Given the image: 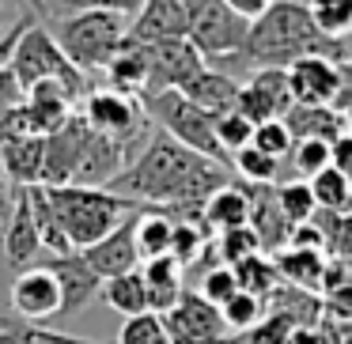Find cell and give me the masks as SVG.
<instances>
[{
  "mask_svg": "<svg viewBox=\"0 0 352 344\" xmlns=\"http://www.w3.org/2000/svg\"><path fill=\"white\" fill-rule=\"evenodd\" d=\"M344 46H349V38H322L307 8H299L292 0H276L265 16L250 23L243 54L235 57V65H246L254 72L288 69L299 57H329V61L341 65Z\"/></svg>",
  "mask_w": 352,
  "mask_h": 344,
  "instance_id": "obj_1",
  "label": "cell"
},
{
  "mask_svg": "<svg viewBox=\"0 0 352 344\" xmlns=\"http://www.w3.org/2000/svg\"><path fill=\"white\" fill-rule=\"evenodd\" d=\"M46 197L65 227V238H69V246L76 253L102 242L110 231L129 220L133 208H140L137 200L122 197L114 190H87V185H57V190L46 185Z\"/></svg>",
  "mask_w": 352,
  "mask_h": 344,
  "instance_id": "obj_2",
  "label": "cell"
},
{
  "mask_svg": "<svg viewBox=\"0 0 352 344\" xmlns=\"http://www.w3.org/2000/svg\"><path fill=\"white\" fill-rule=\"evenodd\" d=\"M54 42L61 54L76 65L80 72H107L110 61L125 49L129 42V27L125 19L107 16V12H69L50 27Z\"/></svg>",
  "mask_w": 352,
  "mask_h": 344,
  "instance_id": "obj_3",
  "label": "cell"
},
{
  "mask_svg": "<svg viewBox=\"0 0 352 344\" xmlns=\"http://www.w3.org/2000/svg\"><path fill=\"white\" fill-rule=\"evenodd\" d=\"M140 102H144L148 122L160 133H167L182 148H190V152H197V155H205V159H212V163L231 170V155L216 140V117L212 114L193 106L182 91H163V95H152V99H140Z\"/></svg>",
  "mask_w": 352,
  "mask_h": 344,
  "instance_id": "obj_4",
  "label": "cell"
},
{
  "mask_svg": "<svg viewBox=\"0 0 352 344\" xmlns=\"http://www.w3.org/2000/svg\"><path fill=\"white\" fill-rule=\"evenodd\" d=\"M8 69L16 72V80L23 84V91H31L34 84H61L76 102L87 95V76L61 54V46L54 42L50 27H38V23L27 27V34L19 38Z\"/></svg>",
  "mask_w": 352,
  "mask_h": 344,
  "instance_id": "obj_5",
  "label": "cell"
},
{
  "mask_svg": "<svg viewBox=\"0 0 352 344\" xmlns=\"http://www.w3.org/2000/svg\"><path fill=\"white\" fill-rule=\"evenodd\" d=\"M80 117L87 122L91 133H99V137L122 144L125 152H129V159H133V152H137V144H148L152 133H155L152 122H148V114H144V102L133 99V95L110 91V87H102V91H87Z\"/></svg>",
  "mask_w": 352,
  "mask_h": 344,
  "instance_id": "obj_6",
  "label": "cell"
},
{
  "mask_svg": "<svg viewBox=\"0 0 352 344\" xmlns=\"http://www.w3.org/2000/svg\"><path fill=\"white\" fill-rule=\"evenodd\" d=\"M186 19H190V46L205 61H231L243 54V42L250 23L239 19L223 0H182Z\"/></svg>",
  "mask_w": 352,
  "mask_h": 344,
  "instance_id": "obj_7",
  "label": "cell"
},
{
  "mask_svg": "<svg viewBox=\"0 0 352 344\" xmlns=\"http://www.w3.org/2000/svg\"><path fill=\"white\" fill-rule=\"evenodd\" d=\"M163 329H167L170 344H223L228 341V325L220 318V306L201 299L197 291H186L182 303L170 314H163Z\"/></svg>",
  "mask_w": 352,
  "mask_h": 344,
  "instance_id": "obj_8",
  "label": "cell"
},
{
  "mask_svg": "<svg viewBox=\"0 0 352 344\" xmlns=\"http://www.w3.org/2000/svg\"><path fill=\"white\" fill-rule=\"evenodd\" d=\"M148 49V65H152V80H148V95H163V91H182L197 72H205V57L190 46V38L178 42H155Z\"/></svg>",
  "mask_w": 352,
  "mask_h": 344,
  "instance_id": "obj_9",
  "label": "cell"
},
{
  "mask_svg": "<svg viewBox=\"0 0 352 344\" xmlns=\"http://www.w3.org/2000/svg\"><path fill=\"white\" fill-rule=\"evenodd\" d=\"M34 265H42V268L54 273L57 288H61V314H80L102 295L99 273H95V268L84 261V253H76V250L61 253V257H50L46 253V257L34 261Z\"/></svg>",
  "mask_w": 352,
  "mask_h": 344,
  "instance_id": "obj_10",
  "label": "cell"
},
{
  "mask_svg": "<svg viewBox=\"0 0 352 344\" xmlns=\"http://www.w3.org/2000/svg\"><path fill=\"white\" fill-rule=\"evenodd\" d=\"M12 310H16L19 321H31V325L57 318L61 314V288H57L54 273L42 265L23 268L12 280Z\"/></svg>",
  "mask_w": 352,
  "mask_h": 344,
  "instance_id": "obj_11",
  "label": "cell"
},
{
  "mask_svg": "<svg viewBox=\"0 0 352 344\" xmlns=\"http://www.w3.org/2000/svg\"><path fill=\"white\" fill-rule=\"evenodd\" d=\"M190 34L182 0H144V8L133 16L129 42L137 46H155V42H178Z\"/></svg>",
  "mask_w": 352,
  "mask_h": 344,
  "instance_id": "obj_12",
  "label": "cell"
},
{
  "mask_svg": "<svg viewBox=\"0 0 352 344\" xmlns=\"http://www.w3.org/2000/svg\"><path fill=\"white\" fill-rule=\"evenodd\" d=\"M243 190H246V200H250V220H246V227L258 235L261 253H280L284 246H288L292 223L284 220V212H280L276 185H250V182H243Z\"/></svg>",
  "mask_w": 352,
  "mask_h": 344,
  "instance_id": "obj_13",
  "label": "cell"
},
{
  "mask_svg": "<svg viewBox=\"0 0 352 344\" xmlns=\"http://www.w3.org/2000/svg\"><path fill=\"white\" fill-rule=\"evenodd\" d=\"M137 216V212H133ZM133 216L114 227L102 242H95L91 250H84V261L99 273V280H114V276H125V273H137L140 268V253H137V238H133Z\"/></svg>",
  "mask_w": 352,
  "mask_h": 344,
  "instance_id": "obj_14",
  "label": "cell"
},
{
  "mask_svg": "<svg viewBox=\"0 0 352 344\" xmlns=\"http://www.w3.org/2000/svg\"><path fill=\"white\" fill-rule=\"evenodd\" d=\"M23 110H27V122H31V133L46 140L57 129H65V122L76 114V99L61 84H34L27 91Z\"/></svg>",
  "mask_w": 352,
  "mask_h": 344,
  "instance_id": "obj_15",
  "label": "cell"
},
{
  "mask_svg": "<svg viewBox=\"0 0 352 344\" xmlns=\"http://www.w3.org/2000/svg\"><path fill=\"white\" fill-rule=\"evenodd\" d=\"M182 273H186V268L178 265L170 253H167V257H155V261H144L140 276H144V288H148V310H152L155 318L170 314L178 303H182V295H186Z\"/></svg>",
  "mask_w": 352,
  "mask_h": 344,
  "instance_id": "obj_16",
  "label": "cell"
},
{
  "mask_svg": "<svg viewBox=\"0 0 352 344\" xmlns=\"http://www.w3.org/2000/svg\"><path fill=\"white\" fill-rule=\"evenodd\" d=\"M38 253H42V238H38V227H34V216H31V200L19 190L12 220H8V227H4V257L16 268H31Z\"/></svg>",
  "mask_w": 352,
  "mask_h": 344,
  "instance_id": "obj_17",
  "label": "cell"
},
{
  "mask_svg": "<svg viewBox=\"0 0 352 344\" xmlns=\"http://www.w3.org/2000/svg\"><path fill=\"white\" fill-rule=\"evenodd\" d=\"M42 163H46V140L42 137H23L0 148V174L8 178L12 190H31L42 185Z\"/></svg>",
  "mask_w": 352,
  "mask_h": 344,
  "instance_id": "obj_18",
  "label": "cell"
},
{
  "mask_svg": "<svg viewBox=\"0 0 352 344\" xmlns=\"http://www.w3.org/2000/svg\"><path fill=\"white\" fill-rule=\"evenodd\" d=\"M280 122L292 133V140H326V144H337L349 133L344 114H337L333 106H299L296 102Z\"/></svg>",
  "mask_w": 352,
  "mask_h": 344,
  "instance_id": "obj_19",
  "label": "cell"
},
{
  "mask_svg": "<svg viewBox=\"0 0 352 344\" xmlns=\"http://www.w3.org/2000/svg\"><path fill=\"white\" fill-rule=\"evenodd\" d=\"M239 87H243V84H235V80H231L228 72L208 69V65H205V72H197V76H193L190 84L182 87V95L193 102V106L205 110V114L220 117V114H231V110H235V102H239Z\"/></svg>",
  "mask_w": 352,
  "mask_h": 344,
  "instance_id": "obj_20",
  "label": "cell"
},
{
  "mask_svg": "<svg viewBox=\"0 0 352 344\" xmlns=\"http://www.w3.org/2000/svg\"><path fill=\"white\" fill-rule=\"evenodd\" d=\"M110 91L133 95V99H144L148 95V80H152V65H148V49L137 42H125V49L110 61L107 69Z\"/></svg>",
  "mask_w": 352,
  "mask_h": 344,
  "instance_id": "obj_21",
  "label": "cell"
},
{
  "mask_svg": "<svg viewBox=\"0 0 352 344\" xmlns=\"http://www.w3.org/2000/svg\"><path fill=\"white\" fill-rule=\"evenodd\" d=\"M170 235H175V220L155 205H140L133 216V238H137L140 261H155L170 253Z\"/></svg>",
  "mask_w": 352,
  "mask_h": 344,
  "instance_id": "obj_22",
  "label": "cell"
},
{
  "mask_svg": "<svg viewBox=\"0 0 352 344\" xmlns=\"http://www.w3.org/2000/svg\"><path fill=\"white\" fill-rule=\"evenodd\" d=\"M326 265L329 261L314 250H292L284 246L280 253L273 257V268L280 280H288V288H299V291H322V276H326Z\"/></svg>",
  "mask_w": 352,
  "mask_h": 344,
  "instance_id": "obj_23",
  "label": "cell"
},
{
  "mask_svg": "<svg viewBox=\"0 0 352 344\" xmlns=\"http://www.w3.org/2000/svg\"><path fill=\"white\" fill-rule=\"evenodd\" d=\"M250 220V200H246V190L243 182H228L205 200V223L208 231H235V227H246Z\"/></svg>",
  "mask_w": 352,
  "mask_h": 344,
  "instance_id": "obj_24",
  "label": "cell"
},
{
  "mask_svg": "<svg viewBox=\"0 0 352 344\" xmlns=\"http://www.w3.org/2000/svg\"><path fill=\"white\" fill-rule=\"evenodd\" d=\"M102 299H107L110 310H118L122 318H140V314H152L148 310V288H144V276L137 273H125L114 276V280L102 284Z\"/></svg>",
  "mask_w": 352,
  "mask_h": 344,
  "instance_id": "obj_25",
  "label": "cell"
},
{
  "mask_svg": "<svg viewBox=\"0 0 352 344\" xmlns=\"http://www.w3.org/2000/svg\"><path fill=\"white\" fill-rule=\"evenodd\" d=\"M307 185H311L314 205H318L322 212H337V216L352 212V182L337 167H326L322 174H314Z\"/></svg>",
  "mask_w": 352,
  "mask_h": 344,
  "instance_id": "obj_26",
  "label": "cell"
},
{
  "mask_svg": "<svg viewBox=\"0 0 352 344\" xmlns=\"http://www.w3.org/2000/svg\"><path fill=\"white\" fill-rule=\"evenodd\" d=\"M208 250V223L205 220H175V235H170V257L182 268L197 265L201 253Z\"/></svg>",
  "mask_w": 352,
  "mask_h": 344,
  "instance_id": "obj_27",
  "label": "cell"
},
{
  "mask_svg": "<svg viewBox=\"0 0 352 344\" xmlns=\"http://www.w3.org/2000/svg\"><path fill=\"white\" fill-rule=\"evenodd\" d=\"M307 12L322 38H352V0H311Z\"/></svg>",
  "mask_w": 352,
  "mask_h": 344,
  "instance_id": "obj_28",
  "label": "cell"
},
{
  "mask_svg": "<svg viewBox=\"0 0 352 344\" xmlns=\"http://www.w3.org/2000/svg\"><path fill=\"white\" fill-rule=\"evenodd\" d=\"M231 273H235V284H239V291H246V295H254V299H261L265 303L269 295H273V288H276V268H273V261H265L258 253V257H246V261H239V265H231Z\"/></svg>",
  "mask_w": 352,
  "mask_h": 344,
  "instance_id": "obj_29",
  "label": "cell"
},
{
  "mask_svg": "<svg viewBox=\"0 0 352 344\" xmlns=\"http://www.w3.org/2000/svg\"><path fill=\"white\" fill-rule=\"evenodd\" d=\"M311 223L322 231V238H326V250L333 253L337 261H352V212L337 216V212H314Z\"/></svg>",
  "mask_w": 352,
  "mask_h": 344,
  "instance_id": "obj_30",
  "label": "cell"
},
{
  "mask_svg": "<svg viewBox=\"0 0 352 344\" xmlns=\"http://www.w3.org/2000/svg\"><path fill=\"white\" fill-rule=\"evenodd\" d=\"M220 318H223V325H228V336L246 333V329H254L261 318H265V303L254 299V295H246V291H235V295L220 306Z\"/></svg>",
  "mask_w": 352,
  "mask_h": 344,
  "instance_id": "obj_31",
  "label": "cell"
},
{
  "mask_svg": "<svg viewBox=\"0 0 352 344\" xmlns=\"http://www.w3.org/2000/svg\"><path fill=\"white\" fill-rule=\"evenodd\" d=\"M231 167L246 178L250 185H273L280 178V159L258 152V148H243V152L231 155Z\"/></svg>",
  "mask_w": 352,
  "mask_h": 344,
  "instance_id": "obj_32",
  "label": "cell"
},
{
  "mask_svg": "<svg viewBox=\"0 0 352 344\" xmlns=\"http://www.w3.org/2000/svg\"><path fill=\"white\" fill-rule=\"evenodd\" d=\"M276 200H280V212H284V220H288L292 227L311 223V216L318 212L314 193H311V185H307V182H284V185H276Z\"/></svg>",
  "mask_w": 352,
  "mask_h": 344,
  "instance_id": "obj_33",
  "label": "cell"
},
{
  "mask_svg": "<svg viewBox=\"0 0 352 344\" xmlns=\"http://www.w3.org/2000/svg\"><path fill=\"white\" fill-rule=\"evenodd\" d=\"M250 87H258V91L276 106L280 117L296 106V99H292V84H288V69H258V72H250Z\"/></svg>",
  "mask_w": 352,
  "mask_h": 344,
  "instance_id": "obj_34",
  "label": "cell"
},
{
  "mask_svg": "<svg viewBox=\"0 0 352 344\" xmlns=\"http://www.w3.org/2000/svg\"><path fill=\"white\" fill-rule=\"evenodd\" d=\"M288 159H292V167L311 182L314 174H322L326 167H333V144H326V140H296V148H292Z\"/></svg>",
  "mask_w": 352,
  "mask_h": 344,
  "instance_id": "obj_35",
  "label": "cell"
},
{
  "mask_svg": "<svg viewBox=\"0 0 352 344\" xmlns=\"http://www.w3.org/2000/svg\"><path fill=\"white\" fill-rule=\"evenodd\" d=\"M216 253H220V265H239V261L246 257H258L261 253V242L258 235H254L250 227H235V231H223L220 238H216Z\"/></svg>",
  "mask_w": 352,
  "mask_h": 344,
  "instance_id": "obj_36",
  "label": "cell"
},
{
  "mask_svg": "<svg viewBox=\"0 0 352 344\" xmlns=\"http://www.w3.org/2000/svg\"><path fill=\"white\" fill-rule=\"evenodd\" d=\"M292 329H296V325H292L288 318H280V314H265V318H261L254 329L228 336L223 344H284V341H288Z\"/></svg>",
  "mask_w": 352,
  "mask_h": 344,
  "instance_id": "obj_37",
  "label": "cell"
},
{
  "mask_svg": "<svg viewBox=\"0 0 352 344\" xmlns=\"http://www.w3.org/2000/svg\"><path fill=\"white\" fill-rule=\"evenodd\" d=\"M114 344H170V341H167V329H163V318L140 314V318H125Z\"/></svg>",
  "mask_w": 352,
  "mask_h": 344,
  "instance_id": "obj_38",
  "label": "cell"
},
{
  "mask_svg": "<svg viewBox=\"0 0 352 344\" xmlns=\"http://www.w3.org/2000/svg\"><path fill=\"white\" fill-rule=\"evenodd\" d=\"M216 140H220V148L228 155H235V152H243V148H250V140H254V125L246 122L243 114H220L216 117Z\"/></svg>",
  "mask_w": 352,
  "mask_h": 344,
  "instance_id": "obj_39",
  "label": "cell"
},
{
  "mask_svg": "<svg viewBox=\"0 0 352 344\" xmlns=\"http://www.w3.org/2000/svg\"><path fill=\"white\" fill-rule=\"evenodd\" d=\"M250 148L273 155V159H288L292 148H296V140H292L288 129H284V122H265V125H258V129H254Z\"/></svg>",
  "mask_w": 352,
  "mask_h": 344,
  "instance_id": "obj_40",
  "label": "cell"
},
{
  "mask_svg": "<svg viewBox=\"0 0 352 344\" xmlns=\"http://www.w3.org/2000/svg\"><path fill=\"white\" fill-rule=\"evenodd\" d=\"M235 291H239L235 273H231L228 265H212L205 276H201V291H197V295H201V299H208L212 306H223L231 295H235Z\"/></svg>",
  "mask_w": 352,
  "mask_h": 344,
  "instance_id": "obj_41",
  "label": "cell"
},
{
  "mask_svg": "<svg viewBox=\"0 0 352 344\" xmlns=\"http://www.w3.org/2000/svg\"><path fill=\"white\" fill-rule=\"evenodd\" d=\"M65 16L69 12H107V16H137L140 8H144V0H61Z\"/></svg>",
  "mask_w": 352,
  "mask_h": 344,
  "instance_id": "obj_42",
  "label": "cell"
},
{
  "mask_svg": "<svg viewBox=\"0 0 352 344\" xmlns=\"http://www.w3.org/2000/svg\"><path fill=\"white\" fill-rule=\"evenodd\" d=\"M27 102V91L23 84L16 80L12 69H0V114H8V110H19Z\"/></svg>",
  "mask_w": 352,
  "mask_h": 344,
  "instance_id": "obj_43",
  "label": "cell"
},
{
  "mask_svg": "<svg viewBox=\"0 0 352 344\" xmlns=\"http://www.w3.org/2000/svg\"><path fill=\"white\" fill-rule=\"evenodd\" d=\"M31 23H34L31 16H19L16 23L8 27V31L0 34V69H8V65H12V54H16L19 38H23V34H27V27H31Z\"/></svg>",
  "mask_w": 352,
  "mask_h": 344,
  "instance_id": "obj_44",
  "label": "cell"
},
{
  "mask_svg": "<svg viewBox=\"0 0 352 344\" xmlns=\"http://www.w3.org/2000/svg\"><path fill=\"white\" fill-rule=\"evenodd\" d=\"M288 246H292V250H314V253H322V250H326V238H322V231L314 227V223H299V227H292Z\"/></svg>",
  "mask_w": 352,
  "mask_h": 344,
  "instance_id": "obj_45",
  "label": "cell"
},
{
  "mask_svg": "<svg viewBox=\"0 0 352 344\" xmlns=\"http://www.w3.org/2000/svg\"><path fill=\"white\" fill-rule=\"evenodd\" d=\"M231 12H235L239 19H246V23H254V19H261L269 8H273L276 0H223Z\"/></svg>",
  "mask_w": 352,
  "mask_h": 344,
  "instance_id": "obj_46",
  "label": "cell"
},
{
  "mask_svg": "<svg viewBox=\"0 0 352 344\" xmlns=\"http://www.w3.org/2000/svg\"><path fill=\"white\" fill-rule=\"evenodd\" d=\"M333 167L352 182V133H344V137L333 144Z\"/></svg>",
  "mask_w": 352,
  "mask_h": 344,
  "instance_id": "obj_47",
  "label": "cell"
},
{
  "mask_svg": "<svg viewBox=\"0 0 352 344\" xmlns=\"http://www.w3.org/2000/svg\"><path fill=\"white\" fill-rule=\"evenodd\" d=\"M0 344H31L19 318H0Z\"/></svg>",
  "mask_w": 352,
  "mask_h": 344,
  "instance_id": "obj_48",
  "label": "cell"
},
{
  "mask_svg": "<svg viewBox=\"0 0 352 344\" xmlns=\"http://www.w3.org/2000/svg\"><path fill=\"white\" fill-rule=\"evenodd\" d=\"M16 193H19V190H12V185H8V178L0 174V227H8L12 208H16Z\"/></svg>",
  "mask_w": 352,
  "mask_h": 344,
  "instance_id": "obj_49",
  "label": "cell"
},
{
  "mask_svg": "<svg viewBox=\"0 0 352 344\" xmlns=\"http://www.w3.org/2000/svg\"><path fill=\"white\" fill-rule=\"evenodd\" d=\"M284 344H322V341H318V329H292Z\"/></svg>",
  "mask_w": 352,
  "mask_h": 344,
  "instance_id": "obj_50",
  "label": "cell"
},
{
  "mask_svg": "<svg viewBox=\"0 0 352 344\" xmlns=\"http://www.w3.org/2000/svg\"><path fill=\"white\" fill-rule=\"evenodd\" d=\"M27 4H34V12H38L42 19L50 16V8H54V0H27Z\"/></svg>",
  "mask_w": 352,
  "mask_h": 344,
  "instance_id": "obj_51",
  "label": "cell"
},
{
  "mask_svg": "<svg viewBox=\"0 0 352 344\" xmlns=\"http://www.w3.org/2000/svg\"><path fill=\"white\" fill-rule=\"evenodd\" d=\"M8 27H12V23H8V8H4V4H0V34L8 31Z\"/></svg>",
  "mask_w": 352,
  "mask_h": 344,
  "instance_id": "obj_52",
  "label": "cell"
},
{
  "mask_svg": "<svg viewBox=\"0 0 352 344\" xmlns=\"http://www.w3.org/2000/svg\"><path fill=\"white\" fill-rule=\"evenodd\" d=\"M344 125L352 129V102H349V110H344Z\"/></svg>",
  "mask_w": 352,
  "mask_h": 344,
  "instance_id": "obj_53",
  "label": "cell"
},
{
  "mask_svg": "<svg viewBox=\"0 0 352 344\" xmlns=\"http://www.w3.org/2000/svg\"><path fill=\"white\" fill-rule=\"evenodd\" d=\"M292 4H299V8H311V0H292Z\"/></svg>",
  "mask_w": 352,
  "mask_h": 344,
  "instance_id": "obj_54",
  "label": "cell"
}]
</instances>
